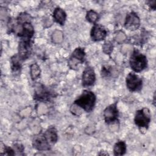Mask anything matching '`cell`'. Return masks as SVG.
<instances>
[{
    "label": "cell",
    "instance_id": "cell-1",
    "mask_svg": "<svg viewBox=\"0 0 156 156\" xmlns=\"http://www.w3.org/2000/svg\"><path fill=\"white\" fill-rule=\"evenodd\" d=\"M96 95L90 90H84L82 94L74 101V104L87 112L93 110L96 103Z\"/></svg>",
    "mask_w": 156,
    "mask_h": 156
},
{
    "label": "cell",
    "instance_id": "cell-2",
    "mask_svg": "<svg viewBox=\"0 0 156 156\" xmlns=\"http://www.w3.org/2000/svg\"><path fill=\"white\" fill-rule=\"evenodd\" d=\"M147 64L146 57L139 51L135 49L129 60V65L135 73L141 72L147 67Z\"/></svg>",
    "mask_w": 156,
    "mask_h": 156
},
{
    "label": "cell",
    "instance_id": "cell-3",
    "mask_svg": "<svg viewBox=\"0 0 156 156\" xmlns=\"http://www.w3.org/2000/svg\"><path fill=\"white\" fill-rule=\"evenodd\" d=\"M134 122L138 127L147 129L151 122V113L149 110L144 107L137 110L135 115Z\"/></svg>",
    "mask_w": 156,
    "mask_h": 156
},
{
    "label": "cell",
    "instance_id": "cell-4",
    "mask_svg": "<svg viewBox=\"0 0 156 156\" xmlns=\"http://www.w3.org/2000/svg\"><path fill=\"white\" fill-rule=\"evenodd\" d=\"M85 52L83 48H77L73 52L69 60L68 65L71 69H76L78 65L83 63L85 60Z\"/></svg>",
    "mask_w": 156,
    "mask_h": 156
},
{
    "label": "cell",
    "instance_id": "cell-5",
    "mask_svg": "<svg viewBox=\"0 0 156 156\" xmlns=\"http://www.w3.org/2000/svg\"><path fill=\"white\" fill-rule=\"evenodd\" d=\"M126 83L127 88L130 91H138L142 88V79L133 73H130L127 74Z\"/></svg>",
    "mask_w": 156,
    "mask_h": 156
},
{
    "label": "cell",
    "instance_id": "cell-6",
    "mask_svg": "<svg viewBox=\"0 0 156 156\" xmlns=\"http://www.w3.org/2000/svg\"><path fill=\"white\" fill-rule=\"evenodd\" d=\"M103 115L105 122L107 124H112L117 121L119 116L117 103L115 102L107 107L104 110Z\"/></svg>",
    "mask_w": 156,
    "mask_h": 156
},
{
    "label": "cell",
    "instance_id": "cell-7",
    "mask_svg": "<svg viewBox=\"0 0 156 156\" xmlns=\"http://www.w3.org/2000/svg\"><path fill=\"white\" fill-rule=\"evenodd\" d=\"M32 41L31 40H21L19 43L18 55L23 60L27 58L32 52Z\"/></svg>",
    "mask_w": 156,
    "mask_h": 156
},
{
    "label": "cell",
    "instance_id": "cell-8",
    "mask_svg": "<svg viewBox=\"0 0 156 156\" xmlns=\"http://www.w3.org/2000/svg\"><path fill=\"white\" fill-rule=\"evenodd\" d=\"M33 147L38 151H43L50 149V144L46 138L44 133L35 135L32 140Z\"/></svg>",
    "mask_w": 156,
    "mask_h": 156
},
{
    "label": "cell",
    "instance_id": "cell-9",
    "mask_svg": "<svg viewBox=\"0 0 156 156\" xmlns=\"http://www.w3.org/2000/svg\"><path fill=\"white\" fill-rule=\"evenodd\" d=\"M96 80V74L91 66H87L82 75V83L83 87H90L94 84Z\"/></svg>",
    "mask_w": 156,
    "mask_h": 156
},
{
    "label": "cell",
    "instance_id": "cell-10",
    "mask_svg": "<svg viewBox=\"0 0 156 156\" xmlns=\"http://www.w3.org/2000/svg\"><path fill=\"white\" fill-rule=\"evenodd\" d=\"M140 20L137 14L133 12L129 13L126 18L124 26L130 30H135L139 28Z\"/></svg>",
    "mask_w": 156,
    "mask_h": 156
},
{
    "label": "cell",
    "instance_id": "cell-11",
    "mask_svg": "<svg viewBox=\"0 0 156 156\" xmlns=\"http://www.w3.org/2000/svg\"><path fill=\"white\" fill-rule=\"evenodd\" d=\"M107 32L104 26L101 24H94L92 27L90 35L92 40L95 41H99L103 40L107 37Z\"/></svg>",
    "mask_w": 156,
    "mask_h": 156
},
{
    "label": "cell",
    "instance_id": "cell-12",
    "mask_svg": "<svg viewBox=\"0 0 156 156\" xmlns=\"http://www.w3.org/2000/svg\"><path fill=\"white\" fill-rule=\"evenodd\" d=\"M51 97V93L43 85H40L37 88L34 95V98L40 101H49Z\"/></svg>",
    "mask_w": 156,
    "mask_h": 156
},
{
    "label": "cell",
    "instance_id": "cell-13",
    "mask_svg": "<svg viewBox=\"0 0 156 156\" xmlns=\"http://www.w3.org/2000/svg\"><path fill=\"white\" fill-rule=\"evenodd\" d=\"M53 18L55 22L60 25H64L66 20V14L62 9L57 7L54 10Z\"/></svg>",
    "mask_w": 156,
    "mask_h": 156
},
{
    "label": "cell",
    "instance_id": "cell-14",
    "mask_svg": "<svg viewBox=\"0 0 156 156\" xmlns=\"http://www.w3.org/2000/svg\"><path fill=\"white\" fill-rule=\"evenodd\" d=\"M44 135L49 144H55L58 139L57 131L54 127H49L44 133Z\"/></svg>",
    "mask_w": 156,
    "mask_h": 156
},
{
    "label": "cell",
    "instance_id": "cell-15",
    "mask_svg": "<svg viewBox=\"0 0 156 156\" xmlns=\"http://www.w3.org/2000/svg\"><path fill=\"white\" fill-rule=\"evenodd\" d=\"M126 152V144L123 141H119L115 143L113 147V153L116 156L122 155Z\"/></svg>",
    "mask_w": 156,
    "mask_h": 156
},
{
    "label": "cell",
    "instance_id": "cell-16",
    "mask_svg": "<svg viewBox=\"0 0 156 156\" xmlns=\"http://www.w3.org/2000/svg\"><path fill=\"white\" fill-rule=\"evenodd\" d=\"M21 61L23 60L18 55H15L11 58V68L13 73H18L21 68Z\"/></svg>",
    "mask_w": 156,
    "mask_h": 156
},
{
    "label": "cell",
    "instance_id": "cell-17",
    "mask_svg": "<svg viewBox=\"0 0 156 156\" xmlns=\"http://www.w3.org/2000/svg\"><path fill=\"white\" fill-rule=\"evenodd\" d=\"M41 73V69L37 63H33L30 66V74L32 80H35L39 77Z\"/></svg>",
    "mask_w": 156,
    "mask_h": 156
},
{
    "label": "cell",
    "instance_id": "cell-18",
    "mask_svg": "<svg viewBox=\"0 0 156 156\" xmlns=\"http://www.w3.org/2000/svg\"><path fill=\"white\" fill-rule=\"evenodd\" d=\"M86 19L91 23L96 24L99 19V15L97 12L93 10H90L87 12L86 15Z\"/></svg>",
    "mask_w": 156,
    "mask_h": 156
},
{
    "label": "cell",
    "instance_id": "cell-19",
    "mask_svg": "<svg viewBox=\"0 0 156 156\" xmlns=\"http://www.w3.org/2000/svg\"><path fill=\"white\" fill-rule=\"evenodd\" d=\"M4 151H2V152H1V155H15V150L13 149L12 148L5 146H4Z\"/></svg>",
    "mask_w": 156,
    "mask_h": 156
},
{
    "label": "cell",
    "instance_id": "cell-20",
    "mask_svg": "<svg viewBox=\"0 0 156 156\" xmlns=\"http://www.w3.org/2000/svg\"><path fill=\"white\" fill-rule=\"evenodd\" d=\"M14 147H15V151H17L18 152V154H21L20 152H23V151H24V147L23 146V145H21V144H19V143H17V144H15L14 145Z\"/></svg>",
    "mask_w": 156,
    "mask_h": 156
},
{
    "label": "cell",
    "instance_id": "cell-21",
    "mask_svg": "<svg viewBox=\"0 0 156 156\" xmlns=\"http://www.w3.org/2000/svg\"><path fill=\"white\" fill-rule=\"evenodd\" d=\"M106 48H108L107 49V54H110L112 51V49H113V45L110 42H107V43H105L104 46V49H106Z\"/></svg>",
    "mask_w": 156,
    "mask_h": 156
},
{
    "label": "cell",
    "instance_id": "cell-22",
    "mask_svg": "<svg viewBox=\"0 0 156 156\" xmlns=\"http://www.w3.org/2000/svg\"><path fill=\"white\" fill-rule=\"evenodd\" d=\"M149 5L151 7V8L153 10H155V7H156V1L155 0L154 1H148L147 2Z\"/></svg>",
    "mask_w": 156,
    "mask_h": 156
}]
</instances>
